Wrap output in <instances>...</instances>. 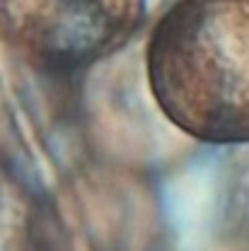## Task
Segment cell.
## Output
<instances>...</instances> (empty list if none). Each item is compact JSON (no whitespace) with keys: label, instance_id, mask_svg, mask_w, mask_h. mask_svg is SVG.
<instances>
[{"label":"cell","instance_id":"2","mask_svg":"<svg viewBox=\"0 0 249 251\" xmlns=\"http://www.w3.org/2000/svg\"><path fill=\"white\" fill-rule=\"evenodd\" d=\"M143 15L145 0H0V34L36 68L68 73L119 51Z\"/></svg>","mask_w":249,"mask_h":251},{"label":"cell","instance_id":"1","mask_svg":"<svg viewBox=\"0 0 249 251\" xmlns=\"http://www.w3.org/2000/svg\"><path fill=\"white\" fill-rule=\"evenodd\" d=\"M153 99L182 133L249 143V0H177L145 49Z\"/></svg>","mask_w":249,"mask_h":251}]
</instances>
